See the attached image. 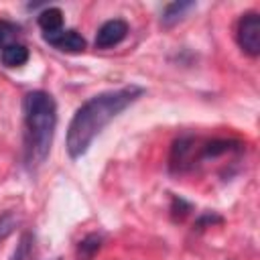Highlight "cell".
Masks as SVG:
<instances>
[{
    "mask_svg": "<svg viewBox=\"0 0 260 260\" xmlns=\"http://www.w3.org/2000/svg\"><path fill=\"white\" fill-rule=\"evenodd\" d=\"M144 91L146 89L142 85L130 83V85H122L116 89L100 91V93L91 95L89 100H85L75 110V114L67 126L65 148H67L69 158H73V160L81 158L89 150L95 136L114 118H118L128 106H132L138 98H142Z\"/></svg>",
    "mask_w": 260,
    "mask_h": 260,
    "instance_id": "obj_1",
    "label": "cell"
},
{
    "mask_svg": "<svg viewBox=\"0 0 260 260\" xmlns=\"http://www.w3.org/2000/svg\"><path fill=\"white\" fill-rule=\"evenodd\" d=\"M22 160L26 171H37L51 152L57 128V104L45 89H32L22 98Z\"/></svg>",
    "mask_w": 260,
    "mask_h": 260,
    "instance_id": "obj_2",
    "label": "cell"
},
{
    "mask_svg": "<svg viewBox=\"0 0 260 260\" xmlns=\"http://www.w3.org/2000/svg\"><path fill=\"white\" fill-rule=\"evenodd\" d=\"M199 146H201V140L197 136L193 134L179 136L171 146L169 171L173 175H183V173L193 171L199 162Z\"/></svg>",
    "mask_w": 260,
    "mask_h": 260,
    "instance_id": "obj_3",
    "label": "cell"
},
{
    "mask_svg": "<svg viewBox=\"0 0 260 260\" xmlns=\"http://www.w3.org/2000/svg\"><path fill=\"white\" fill-rule=\"evenodd\" d=\"M236 41L246 55H250V57L260 55V16H258V12H246L240 16L238 26H236Z\"/></svg>",
    "mask_w": 260,
    "mask_h": 260,
    "instance_id": "obj_4",
    "label": "cell"
},
{
    "mask_svg": "<svg viewBox=\"0 0 260 260\" xmlns=\"http://www.w3.org/2000/svg\"><path fill=\"white\" fill-rule=\"evenodd\" d=\"M128 37V22L124 18L106 20L95 32V49H112Z\"/></svg>",
    "mask_w": 260,
    "mask_h": 260,
    "instance_id": "obj_5",
    "label": "cell"
},
{
    "mask_svg": "<svg viewBox=\"0 0 260 260\" xmlns=\"http://www.w3.org/2000/svg\"><path fill=\"white\" fill-rule=\"evenodd\" d=\"M244 144L236 138H211L207 142H201L199 146V162L201 160H215L223 154L232 152H242Z\"/></svg>",
    "mask_w": 260,
    "mask_h": 260,
    "instance_id": "obj_6",
    "label": "cell"
},
{
    "mask_svg": "<svg viewBox=\"0 0 260 260\" xmlns=\"http://www.w3.org/2000/svg\"><path fill=\"white\" fill-rule=\"evenodd\" d=\"M43 39L51 47H55V49H59L63 53H81L85 49V45H87L85 39L73 28H69V30L61 28V30H55V32H47V35H43Z\"/></svg>",
    "mask_w": 260,
    "mask_h": 260,
    "instance_id": "obj_7",
    "label": "cell"
},
{
    "mask_svg": "<svg viewBox=\"0 0 260 260\" xmlns=\"http://www.w3.org/2000/svg\"><path fill=\"white\" fill-rule=\"evenodd\" d=\"M195 6H197V4H195L193 0H177V2L165 4L162 12H160V24H162L165 28L175 26V24L181 22V20L187 16V12L193 10Z\"/></svg>",
    "mask_w": 260,
    "mask_h": 260,
    "instance_id": "obj_8",
    "label": "cell"
},
{
    "mask_svg": "<svg viewBox=\"0 0 260 260\" xmlns=\"http://www.w3.org/2000/svg\"><path fill=\"white\" fill-rule=\"evenodd\" d=\"M0 61L4 67H22L28 61V49L22 43H10L0 49Z\"/></svg>",
    "mask_w": 260,
    "mask_h": 260,
    "instance_id": "obj_9",
    "label": "cell"
},
{
    "mask_svg": "<svg viewBox=\"0 0 260 260\" xmlns=\"http://www.w3.org/2000/svg\"><path fill=\"white\" fill-rule=\"evenodd\" d=\"M37 22L43 28V35L61 30V26H63V12L57 6H47V8H43L37 14Z\"/></svg>",
    "mask_w": 260,
    "mask_h": 260,
    "instance_id": "obj_10",
    "label": "cell"
},
{
    "mask_svg": "<svg viewBox=\"0 0 260 260\" xmlns=\"http://www.w3.org/2000/svg\"><path fill=\"white\" fill-rule=\"evenodd\" d=\"M104 244V238L100 234H87L77 244V260H93V256L100 252Z\"/></svg>",
    "mask_w": 260,
    "mask_h": 260,
    "instance_id": "obj_11",
    "label": "cell"
},
{
    "mask_svg": "<svg viewBox=\"0 0 260 260\" xmlns=\"http://www.w3.org/2000/svg\"><path fill=\"white\" fill-rule=\"evenodd\" d=\"M20 24L12 22V20H0V49L10 45V43H18V35H20Z\"/></svg>",
    "mask_w": 260,
    "mask_h": 260,
    "instance_id": "obj_12",
    "label": "cell"
},
{
    "mask_svg": "<svg viewBox=\"0 0 260 260\" xmlns=\"http://www.w3.org/2000/svg\"><path fill=\"white\" fill-rule=\"evenodd\" d=\"M32 242H35V236L30 232H24L20 236V240L16 244V250H14V254H12L10 260H28L30 250H32Z\"/></svg>",
    "mask_w": 260,
    "mask_h": 260,
    "instance_id": "obj_13",
    "label": "cell"
},
{
    "mask_svg": "<svg viewBox=\"0 0 260 260\" xmlns=\"http://www.w3.org/2000/svg\"><path fill=\"white\" fill-rule=\"evenodd\" d=\"M18 225V215L14 211H4L0 215V242H4Z\"/></svg>",
    "mask_w": 260,
    "mask_h": 260,
    "instance_id": "obj_14",
    "label": "cell"
},
{
    "mask_svg": "<svg viewBox=\"0 0 260 260\" xmlns=\"http://www.w3.org/2000/svg\"><path fill=\"white\" fill-rule=\"evenodd\" d=\"M193 209V205L189 203V201H185L183 197H173V201H171V215H173V219L177 221H181V219H185L187 215H189V211Z\"/></svg>",
    "mask_w": 260,
    "mask_h": 260,
    "instance_id": "obj_15",
    "label": "cell"
},
{
    "mask_svg": "<svg viewBox=\"0 0 260 260\" xmlns=\"http://www.w3.org/2000/svg\"><path fill=\"white\" fill-rule=\"evenodd\" d=\"M221 221H223V217L217 215V213H203V215H199V219L195 221V228H197V230H203V228H209V225L221 223Z\"/></svg>",
    "mask_w": 260,
    "mask_h": 260,
    "instance_id": "obj_16",
    "label": "cell"
}]
</instances>
